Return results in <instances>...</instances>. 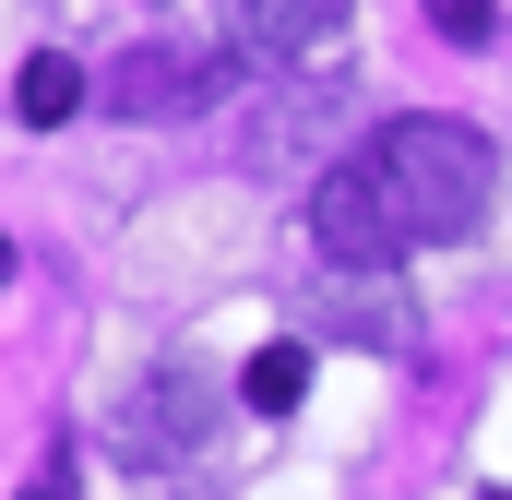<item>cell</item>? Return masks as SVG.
I'll return each mask as SVG.
<instances>
[{"label": "cell", "instance_id": "cell-8", "mask_svg": "<svg viewBox=\"0 0 512 500\" xmlns=\"http://www.w3.org/2000/svg\"><path fill=\"white\" fill-rule=\"evenodd\" d=\"M429 36L441 48H489L501 36V0H429Z\"/></svg>", "mask_w": 512, "mask_h": 500}, {"label": "cell", "instance_id": "cell-6", "mask_svg": "<svg viewBox=\"0 0 512 500\" xmlns=\"http://www.w3.org/2000/svg\"><path fill=\"white\" fill-rule=\"evenodd\" d=\"M334 334H346V346H393V358H405V346H417V310L393 298V274H382V286L358 274V286L334 298Z\"/></svg>", "mask_w": 512, "mask_h": 500}, {"label": "cell", "instance_id": "cell-3", "mask_svg": "<svg viewBox=\"0 0 512 500\" xmlns=\"http://www.w3.org/2000/svg\"><path fill=\"white\" fill-rule=\"evenodd\" d=\"M227 72H239V48L143 36V48H120V60L96 72V108H108V120H203V108L227 96Z\"/></svg>", "mask_w": 512, "mask_h": 500}, {"label": "cell", "instance_id": "cell-10", "mask_svg": "<svg viewBox=\"0 0 512 500\" xmlns=\"http://www.w3.org/2000/svg\"><path fill=\"white\" fill-rule=\"evenodd\" d=\"M155 500H215V489H155Z\"/></svg>", "mask_w": 512, "mask_h": 500}, {"label": "cell", "instance_id": "cell-2", "mask_svg": "<svg viewBox=\"0 0 512 500\" xmlns=\"http://www.w3.org/2000/svg\"><path fill=\"white\" fill-rule=\"evenodd\" d=\"M215 381L203 370H155L120 393V417H108V465H131V477H191L203 453H215Z\"/></svg>", "mask_w": 512, "mask_h": 500}, {"label": "cell", "instance_id": "cell-1", "mask_svg": "<svg viewBox=\"0 0 512 500\" xmlns=\"http://www.w3.org/2000/svg\"><path fill=\"white\" fill-rule=\"evenodd\" d=\"M501 203V143L465 120H382L358 155H334L310 179V250L334 274H393L405 250L477 239V215Z\"/></svg>", "mask_w": 512, "mask_h": 500}, {"label": "cell", "instance_id": "cell-11", "mask_svg": "<svg viewBox=\"0 0 512 500\" xmlns=\"http://www.w3.org/2000/svg\"><path fill=\"white\" fill-rule=\"evenodd\" d=\"M0 286H12V239H0Z\"/></svg>", "mask_w": 512, "mask_h": 500}, {"label": "cell", "instance_id": "cell-4", "mask_svg": "<svg viewBox=\"0 0 512 500\" xmlns=\"http://www.w3.org/2000/svg\"><path fill=\"white\" fill-rule=\"evenodd\" d=\"M227 48L274 84H310L346 60V0H227Z\"/></svg>", "mask_w": 512, "mask_h": 500}, {"label": "cell", "instance_id": "cell-12", "mask_svg": "<svg viewBox=\"0 0 512 500\" xmlns=\"http://www.w3.org/2000/svg\"><path fill=\"white\" fill-rule=\"evenodd\" d=\"M489 500H512V489H489Z\"/></svg>", "mask_w": 512, "mask_h": 500}, {"label": "cell", "instance_id": "cell-9", "mask_svg": "<svg viewBox=\"0 0 512 500\" xmlns=\"http://www.w3.org/2000/svg\"><path fill=\"white\" fill-rule=\"evenodd\" d=\"M72 489H84V465H72V441H48V453H36V477H24L12 500H72Z\"/></svg>", "mask_w": 512, "mask_h": 500}, {"label": "cell", "instance_id": "cell-5", "mask_svg": "<svg viewBox=\"0 0 512 500\" xmlns=\"http://www.w3.org/2000/svg\"><path fill=\"white\" fill-rule=\"evenodd\" d=\"M96 108V84H84V60H60V48H36L24 72H12V120L24 131H60V120H84Z\"/></svg>", "mask_w": 512, "mask_h": 500}, {"label": "cell", "instance_id": "cell-7", "mask_svg": "<svg viewBox=\"0 0 512 500\" xmlns=\"http://www.w3.org/2000/svg\"><path fill=\"white\" fill-rule=\"evenodd\" d=\"M239 393H251L262 417H286V405L310 393V346H298V334H274V346H262L251 370H239Z\"/></svg>", "mask_w": 512, "mask_h": 500}]
</instances>
